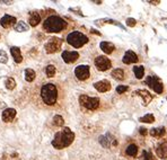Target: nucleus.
<instances>
[{"instance_id": "obj_22", "label": "nucleus", "mask_w": 167, "mask_h": 160, "mask_svg": "<svg viewBox=\"0 0 167 160\" xmlns=\"http://www.w3.org/2000/svg\"><path fill=\"white\" fill-rule=\"evenodd\" d=\"M40 21H41V15L36 11H33L29 14V25L32 26V27H35L37 25L40 24Z\"/></svg>"}, {"instance_id": "obj_17", "label": "nucleus", "mask_w": 167, "mask_h": 160, "mask_svg": "<svg viewBox=\"0 0 167 160\" xmlns=\"http://www.w3.org/2000/svg\"><path fill=\"white\" fill-rule=\"evenodd\" d=\"M16 18L14 16H9V15H5L1 19H0V24L1 26L4 27V28H9V27H12V25L15 26L16 25Z\"/></svg>"}, {"instance_id": "obj_12", "label": "nucleus", "mask_w": 167, "mask_h": 160, "mask_svg": "<svg viewBox=\"0 0 167 160\" xmlns=\"http://www.w3.org/2000/svg\"><path fill=\"white\" fill-rule=\"evenodd\" d=\"M94 87L95 89L99 93H107V91L111 90V88H112V85H111V82L109 80H101V81H97L94 83Z\"/></svg>"}, {"instance_id": "obj_16", "label": "nucleus", "mask_w": 167, "mask_h": 160, "mask_svg": "<svg viewBox=\"0 0 167 160\" xmlns=\"http://www.w3.org/2000/svg\"><path fill=\"white\" fill-rule=\"evenodd\" d=\"M133 94L138 95V96H140V97L143 99V105H145V106H147V105H148V104H149L151 100H152V95H151L148 90H146V89L135 90Z\"/></svg>"}, {"instance_id": "obj_5", "label": "nucleus", "mask_w": 167, "mask_h": 160, "mask_svg": "<svg viewBox=\"0 0 167 160\" xmlns=\"http://www.w3.org/2000/svg\"><path fill=\"white\" fill-rule=\"evenodd\" d=\"M88 41H89V38L86 36L85 34H82V32H78V31H73L70 34H68V36H67L68 44L76 47V49L84 46L88 43Z\"/></svg>"}, {"instance_id": "obj_33", "label": "nucleus", "mask_w": 167, "mask_h": 160, "mask_svg": "<svg viewBox=\"0 0 167 160\" xmlns=\"http://www.w3.org/2000/svg\"><path fill=\"white\" fill-rule=\"evenodd\" d=\"M7 59H8L7 53L2 50H0V63H7Z\"/></svg>"}, {"instance_id": "obj_18", "label": "nucleus", "mask_w": 167, "mask_h": 160, "mask_svg": "<svg viewBox=\"0 0 167 160\" xmlns=\"http://www.w3.org/2000/svg\"><path fill=\"white\" fill-rule=\"evenodd\" d=\"M15 116H16V109H14V108H7V109H5V111L2 112L1 119H2L4 122L9 123V122H12V119H15Z\"/></svg>"}, {"instance_id": "obj_8", "label": "nucleus", "mask_w": 167, "mask_h": 160, "mask_svg": "<svg viewBox=\"0 0 167 160\" xmlns=\"http://www.w3.org/2000/svg\"><path fill=\"white\" fill-rule=\"evenodd\" d=\"M61 45H62V41L59 37H52V38H50L49 41L45 43L44 45L45 52L49 54L55 53V52H58L59 50L61 49Z\"/></svg>"}, {"instance_id": "obj_2", "label": "nucleus", "mask_w": 167, "mask_h": 160, "mask_svg": "<svg viewBox=\"0 0 167 160\" xmlns=\"http://www.w3.org/2000/svg\"><path fill=\"white\" fill-rule=\"evenodd\" d=\"M75 140V133L69 127H63L61 131L55 133V136L52 140V145L58 150L65 149L69 147Z\"/></svg>"}, {"instance_id": "obj_7", "label": "nucleus", "mask_w": 167, "mask_h": 160, "mask_svg": "<svg viewBox=\"0 0 167 160\" xmlns=\"http://www.w3.org/2000/svg\"><path fill=\"white\" fill-rule=\"evenodd\" d=\"M94 64L98 71H107L112 68V61L104 55H98V57H95Z\"/></svg>"}, {"instance_id": "obj_4", "label": "nucleus", "mask_w": 167, "mask_h": 160, "mask_svg": "<svg viewBox=\"0 0 167 160\" xmlns=\"http://www.w3.org/2000/svg\"><path fill=\"white\" fill-rule=\"evenodd\" d=\"M79 104L80 106L89 112H95L101 109L102 107V100L98 97H90L88 95H80L79 96Z\"/></svg>"}, {"instance_id": "obj_3", "label": "nucleus", "mask_w": 167, "mask_h": 160, "mask_svg": "<svg viewBox=\"0 0 167 160\" xmlns=\"http://www.w3.org/2000/svg\"><path fill=\"white\" fill-rule=\"evenodd\" d=\"M68 26V23L60 16L52 15L49 16L43 23V29L46 33H60L65 31Z\"/></svg>"}, {"instance_id": "obj_10", "label": "nucleus", "mask_w": 167, "mask_h": 160, "mask_svg": "<svg viewBox=\"0 0 167 160\" xmlns=\"http://www.w3.org/2000/svg\"><path fill=\"white\" fill-rule=\"evenodd\" d=\"M61 57L65 63L71 64V63H75L78 60L79 53L76 52V51H63L61 54Z\"/></svg>"}, {"instance_id": "obj_31", "label": "nucleus", "mask_w": 167, "mask_h": 160, "mask_svg": "<svg viewBox=\"0 0 167 160\" xmlns=\"http://www.w3.org/2000/svg\"><path fill=\"white\" fill-rule=\"evenodd\" d=\"M5 85H6V88H7V89L12 90V89L15 88V86H16V82H15V80L12 78H8L6 80V82H5Z\"/></svg>"}, {"instance_id": "obj_24", "label": "nucleus", "mask_w": 167, "mask_h": 160, "mask_svg": "<svg viewBox=\"0 0 167 160\" xmlns=\"http://www.w3.org/2000/svg\"><path fill=\"white\" fill-rule=\"evenodd\" d=\"M28 25L26 24L25 21H18V23H16V25L14 26V29L16 31V32H27L28 31Z\"/></svg>"}, {"instance_id": "obj_25", "label": "nucleus", "mask_w": 167, "mask_h": 160, "mask_svg": "<svg viewBox=\"0 0 167 160\" xmlns=\"http://www.w3.org/2000/svg\"><path fill=\"white\" fill-rule=\"evenodd\" d=\"M133 73H135L137 79H142L143 76H145V68L142 66L133 67Z\"/></svg>"}, {"instance_id": "obj_14", "label": "nucleus", "mask_w": 167, "mask_h": 160, "mask_svg": "<svg viewBox=\"0 0 167 160\" xmlns=\"http://www.w3.org/2000/svg\"><path fill=\"white\" fill-rule=\"evenodd\" d=\"M122 61H123L124 64H131V63H135V62H138L139 57H138V55L133 52V51L129 50V51H126L125 54L123 55Z\"/></svg>"}, {"instance_id": "obj_13", "label": "nucleus", "mask_w": 167, "mask_h": 160, "mask_svg": "<svg viewBox=\"0 0 167 160\" xmlns=\"http://www.w3.org/2000/svg\"><path fill=\"white\" fill-rule=\"evenodd\" d=\"M101 143H102L103 147H105V148H111V147H115L116 144H118V141L113 138V136H111L110 133H107L106 136H102L101 138Z\"/></svg>"}, {"instance_id": "obj_37", "label": "nucleus", "mask_w": 167, "mask_h": 160, "mask_svg": "<svg viewBox=\"0 0 167 160\" xmlns=\"http://www.w3.org/2000/svg\"><path fill=\"white\" fill-rule=\"evenodd\" d=\"M0 37H1V36H0Z\"/></svg>"}, {"instance_id": "obj_1", "label": "nucleus", "mask_w": 167, "mask_h": 160, "mask_svg": "<svg viewBox=\"0 0 167 160\" xmlns=\"http://www.w3.org/2000/svg\"><path fill=\"white\" fill-rule=\"evenodd\" d=\"M59 87L54 82H48L42 85L40 90V97H41L42 104L45 106L53 107L59 103Z\"/></svg>"}, {"instance_id": "obj_36", "label": "nucleus", "mask_w": 167, "mask_h": 160, "mask_svg": "<svg viewBox=\"0 0 167 160\" xmlns=\"http://www.w3.org/2000/svg\"><path fill=\"white\" fill-rule=\"evenodd\" d=\"M148 2H149V4H154V5H158V4H159V2H160V1H151V0H150V1H148Z\"/></svg>"}, {"instance_id": "obj_32", "label": "nucleus", "mask_w": 167, "mask_h": 160, "mask_svg": "<svg viewBox=\"0 0 167 160\" xmlns=\"http://www.w3.org/2000/svg\"><path fill=\"white\" fill-rule=\"evenodd\" d=\"M128 90H129V87L125 86V85H120V86L116 87V93L118 94H124Z\"/></svg>"}, {"instance_id": "obj_19", "label": "nucleus", "mask_w": 167, "mask_h": 160, "mask_svg": "<svg viewBox=\"0 0 167 160\" xmlns=\"http://www.w3.org/2000/svg\"><path fill=\"white\" fill-rule=\"evenodd\" d=\"M124 153H125L128 157H130V158H135V157L138 156L139 153V148L138 145L135 143H130L126 145L125 150H124Z\"/></svg>"}, {"instance_id": "obj_11", "label": "nucleus", "mask_w": 167, "mask_h": 160, "mask_svg": "<svg viewBox=\"0 0 167 160\" xmlns=\"http://www.w3.org/2000/svg\"><path fill=\"white\" fill-rule=\"evenodd\" d=\"M156 155L160 159L167 158V140H162L156 147Z\"/></svg>"}, {"instance_id": "obj_29", "label": "nucleus", "mask_w": 167, "mask_h": 160, "mask_svg": "<svg viewBox=\"0 0 167 160\" xmlns=\"http://www.w3.org/2000/svg\"><path fill=\"white\" fill-rule=\"evenodd\" d=\"M52 122H53V125H54V126H63L65 119H63V117L60 116V115H54Z\"/></svg>"}, {"instance_id": "obj_6", "label": "nucleus", "mask_w": 167, "mask_h": 160, "mask_svg": "<svg viewBox=\"0 0 167 160\" xmlns=\"http://www.w3.org/2000/svg\"><path fill=\"white\" fill-rule=\"evenodd\" d=\"M146 83L150 87L152 90L157 94H163L164 91V85L162 80L157 76H148L146 79Z\"/></svg>"}, {"instance_id": "obj_21", "label": "nucleus", "mask_w": 167, "mask_h": 160, "mask_svg": "<svg viewBox=\"0 0 167 160\" xmlns=\"http://www.w3.org/2000/svg\"><path fill=\"white\" fill-rule=\"evenodd\" d=\"M99 46H101V50L106 54H112L113 51L115 50L114 44H113V43H110V42H101Z\"/></svg>"}, {"instance_id": "obj_30", "label": "nucleus", "mask_w": 167, "mask_h": 160, "mask_svg": "<svg viewBox=\"0 0 167 160\" xmlns=\"http://www.w3.org/2000/svg\"><path fill=\"white\" fill-rule=\"evenodd\" d=\"M140 160H155L152 153L148 150H143L142 153H141V157H140Z\"/></svg>"}, {"instance_id": "obj_34", "label": "nucleus", "mask_w": 167, "mask_h": 160, "mask_svg": "<svg viewBox=\"0 0 167 160\" xmlns=\"http://www.w3.org/2000/svg\"><path fill=\"white\" fill-rule=\"evenodd\" d=\"M126 26H129V27L135 26V19H133V18H128V19H126Z\"/></svg>"}, {"instance_id": "obj_27", "label": "nucleus", "mask_w": 167, "mask_h": 160, "mask_svg": "<svg viewBox=\"0 0 167 160\" xmlns=\"http://www.w3.org/2000/svg\"><path fill=\"white\" fill-rule=\"evenodd\" d=\"M139 122H142V123H154L155 122V116L152 114H146L145 116L139 119Z\"/></svg>"}, {"instance_id": "obj_15", "label": "nucleus", "mask_w": 167, "mask_h": 160, "mask_svg": "<svg viewBox=\"0 0 167 160\" xmlns=\"http://www.w3.org/2000/svg\"><path fill=\"white\" fill-rule=\"evenodd\" d=\"M111 76H112L115 80H118V81H123V80H125L126 77H128L126 71L123 69V68H115V69L111 72Z\"/></svg>"}, {"instance_id": "obj_35", "label": "nucleus", "mask_w": 167, "mask_h": 160, "mask_svg": "<svg viewBox=\"0 0 167 160\" xmlns=\"http://www.w3.org/2000/svg\"><path fill=\"white\" fill-rule=\"evenodd\" d=\"M139 133L142 134V136H147V134H149V130H147V129H145V127H140Z\"/></svg>"}, {"instance_id": "obj_20", "label": "nucleus", "mask_w": 167, "mask_h": 160, "mask_svg": "<svg viewBox=\"0 0 167 160\" xmlns=\"http://www.w3.org/2000/svg\"><path fill=\"white\" fill-rule=\"evenodd\" d=\"M149 134L154 138H157V139H160L163 138L165 134H166V129L164 126H160V127H155V129H151L149 131Z\"/></svg>"}, {"instance_id": "obj_26", "label": "nucleus", "mask_w": 167, "mask_h": 160, "mask_svg": "<svg viewBox=\"0 0 167 160\" xmlns=\"http://www.w3.org/2000/svg\"><path fill=\"white\" fill-rule=\"evenodd\" d=\"M36 77V73L35 71L32 69H26L25 70V80L27 82H32L34 79Z\"/></svg>"}, {"instance_id": "obj_23", "label": "nucleus", "mask_w": 167, "mask_h": 160, "mask_svg": "<svg viewBox=\"0 0 167 160\" xmlns=\"http://www.w3.org/2000/svg\"><path fill=\"white\" fill-rule=\"evenodd\" d=\"M10 53H12V57L16 63H21L23 61V57H22V53H21V49L17 47V46H12L10 49Z\"/></svg>"}, {"instance_id": "obj_28", "label": "nucleus", "mask_w": 167, "mask_h": 160, "mask_svg": "<svg viewBox=\"0 0 167 160\" xmlns=\"http://www.w3.org/2000/svg\"><path fill=\"white\" fill-rule=\"evenodd\" d=\"M45 74L49 78H53L55 76V67L52 66V64H49V66L45 67Z\"/></svg>"}, {"instance_id": "obj_9", "label": "nucleus", "mask_w": 167, "mask_h": 160, "mask_svg": "<svg viewBox=\"0 0 167 160\" xmlns=\"http://www.w3.org/2000/svg\"><path fill=\"white\" fill-rule=\"evenodd\" d=\"M75 76H76V78H77L78 80H80V81L88 80L90 77L89 67L86 66V64H82V66L76 67V69H75Z\"/></svg>"}]
</instances>
